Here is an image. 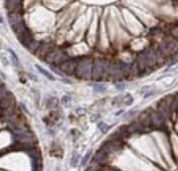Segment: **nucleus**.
Returning <instances> with one entry per match:
<instances>
[{
    "label": "nucleus",
    "mask_w": 178,
    "mask_h": 171,
    "mask_svg": "<svg viewBox=\"0 0 178 171\" xmlns=\"http://www.w3.org/2000/svg\"><path fill=\"white\" fill-rule=\"evenodd\" d=\"M94 60L90 56L79 58L75 76L81 80H92V69Z\"/></svg>",
    "instance_id": "obj_1"
},
{
    "label": "nucleus",
    "mask_w": 178,
    "mask_h": 171,
    "mask_svg": "<svg viewBox=\"0 0 178 171\" xmlns=\"http://www.w3.org/2000/svg\"><path fill=\"white\" fill-rule=\"evenodd\" d=\"M109 61L106 59H96L94 60L92 69V80L94 81H102L108 78Z\"/></svg>",
    "instance_id": "obj_2"
},
{
    "label": "nucleus",
    "mask_w": 178,
    "mask_h": 171,
    "mask_svg": "<svg viewBox=\"0 0 178 171\" xmlns=\"http://www.w3.org/2000/svg\"><path fill=\"white\" fill-rule=\"evenodd\" d=\"M70 57L67 53L64 51L60 49V48H55L50 53L47 55V57L45 58V61L49 64L50 66H60L62 63H64L66 60H68Z\"/></svg>",
    "instance_id": "obj_3"
},
{
    "label": "nucleus",
    "mask_w": 178,
    "mask_h": 171,
    "mask_svg": "<svg viewBox=\"0 0 178 171\" xmlns=\"http://www.w3.org/2000/svg\"><path fill=\"white\" fill-rule=\"evenodd\" d=\"M158 52L160 53L162 57H170L174 56L178 52V44L175 40H164L160 45Z\"/></svg>",
    "instance_id": "obj_4"
},
{
    "label": "nucleus",
    "mask_w": 178,
    "mask_h": 171,
    "mask_svg": "<svg viewBox=\"0 0 178 171\" xmlns=\"http://www.w3.org/2000/svg\"><path fill=\"white\" fill-rule=\"evenodd\" d=\"M78 60L79 59L77 58H69L68 60H66L64 63H62L60 66H58L56 68L62 75L72 76L75 74V71H76V68L78 65Z\"/></svg>",
    "instance_id": "obj_5"
},
{
    "label": "nucleus",
    "mask_w": 178,
    "mask_h": 171,
    "mask_svg": "<svg viewBox=\"0 0 178 171\" xmlns=\"http://www.w3.org/2000/svg\"><path fill=\"white\" fill-rule=\"evenodd\" d=\"M124 77L121 68V63L116 62H109V71H108V78H110L113 80H118Z\"/></svg>",
    "instance_id": "obj_6"
},
{
    "label": "nucleus",
    "mask_w": 178,
    "mask_h": 171,
    "mask_svg": "<svg viewBox=\"0 0 178 171\" xmlns=\"http://www.w3.org/2000/svg\"><path fill=\"white\" fill-rule=\"evenodd\" d=\"M166 119L167 118L158 110L152 111L151 115H150V126H153V127L163 126L166 122Z\"/></svg>",
    "instance_id": "obj_7"
},
{
    "label": "nucleus",
    "mask_w": 178,
    "mask_h": 171,
    "mask_svg": "<svg viewBox=\"0 0 178 171\" xmlns=\"http://www.w3.org/2000/svg\"><path fill=\"white\" fill-rule=\"evenodd\" d=\"M52 50H53V48H52V46L50 45V43H48V42H42V43H40L38 50L36 51V53H35V54L37 55V57L39 59L45 60V58L47 57V55H48Z\"/></svg>",
    "instance_id": "obj_8"
},
{
    "label": "nucleus",
    "mask_w": 178,
    "mask_h": 171,
    "mask_svg": "<svg viewBox=\"0 0 178 171\" xmlns=\"http://www.w3.org/2000/svg\"><path fill=\"white\" fill-rule=\"evenodd\" d=\"M14 97L13 95L10 93L6 94L4 97L0 98V107H1L2 110H8V109H11V107L13 106L14 105Z\"/></svg>",
    "instance_id": "obj_9"
},
{
    "label": "nucleus",
    "mask_w": 178,
    "mask_h": 171,
    "mask_svg": "<svg viewBox=\"0 0 178 171\" xmlns=\"http://www.w3.org/2000/svg\"><path fill=\"white\" fill-rule=\"evenodd\" d=\"M108 160H109V155L106 154L105 151H102L101 148L97 151L93 158V161L97 162L98 164H100L102 166H104L106 163L108 162Z\"/></svg>",
    "instance_id": "obj_10"
},
{
    "label": "nucleus",
    "mask_w": 178,
    "mask_h": 171,
    "mask_svg": "<svg viewBox=\"0 0 178 171\" xmlns=\"http://www.w3.org/2000/svg\"><path fill=\"white\" fill-rule=\"evenodd\" d=\"M5 6H6V9L10 13H12V12H18V10L21 7V2L16 1V0H14V1H6Z\"/></svg>",
    "instance_id": "obj_11"
},
{
    "label": "nucleus",
    "mask_w": 178,
    "mask_h": 171,
    "mask_svg": "<svg viewBox=\"0 0 178 171\" xmlns=\"http://www.w3.org/2000/svg\"><path fill=\"white\" fill-rule=\"evenodd\" d=\"M36 69L40 72V73L42 74V75H44L45 77L47 78V79H49L50 81H55V77L50 73V72H48L47 70H45L44 68H42V67H40V66H38V65H36Z\"/></svg>",
    "instance_id": "obj_12"
},
{
    "label": "nucleus",
    "mask_w": 178,
    "mask_h": 171,
    "mask_svg": "<svg viewBox=\"0 0 178 171\" xmlns=\"http://www.w3.org/2000/svg\"><path fill=\"white\" fill-rule=\"evenodd\" d=\"M93 87L94 91H96V93H104V91H106V86L102 83H96Z\"/></svg>",
    "instance_id": "obj_13"
},
{
    "label": "nucleus",
    "mask_w": 178,
    "mask_h": 171,
    "mask_svg": "<svg viewBox=\"0 0 178 171\" xmlns=\"http://www.w3.org/2000/svg\"><path fill=\"white\" fill-rule=\"evenodd\" d=\"M171 110L178 111V93H176L173 95V101L171 103Z\"/></svg>",
    "instance_id": "obj_14"
},
{
    "label": "nucleus",
    "mask_w": 178,
    "mask_h": 171,
    "mask_svg": "<svg viewBox=\"0 0 178 171\" xmlns=\"http://www.w3.org/2000/svg\"><path fill=\"white\" fill-rule=\"evenodd\" d=\"M58 99L55 98V97H52L48 99V103H47V106H48V107H50V109H54V107H56L58 106Z\"/></svg>",
    "instance_id": "obj_15"
},
{
    "label": "nucleus",
    "mask_w": 178,
    "mask_h": 171,
    "mask_svg": "<svg viewBox=\"0 0 178 171\" xmlns=\"http://www.w3.org/2000/svg\"><path fill=\"white\" fill-rule=\"evenodd\" d=\"M98 129H100V131L102 133H106L109 131V126L106 125V122H100L98 123Z\"/></svg>",
    "instance_id": "obj_16"
},
{
    "label": "nucleus",
    "mask_w": 178,
    "mask_h": 171,
    "mask_svg": "<svg viewBox=\"0 0 178 171\" xmlns=\"http://www.w3.org/2000/svg\"><path fill=\"white\" fill-rule=\"evenodd\" d=\"M9 52H10V54H11V60H12L13 64H14L15 66H17V67H18L19 65H20V62H19L18 57H17L16 54H15L13 51H11V50H10Z\"/></svg>",
    "instance_id": "obj_17"
},
{
    "label": "nucleus",
    "mask_w": 178,
    "mask_h": 171,
    "mask_svg": "<svg viewBox=\"0 0 178 171\" xmlns=\"http://www.w3.org/2000/svg\"><path fill=\"white\" fill-rule=\"evenodd\" d=\"M91 155H92V152L91 151H89L88 153H87L85 156H84V158L82 159V166H86L87 164H88V161L90 160V158H91Z\"/></svg>",
    "instance_id": "obj_18"
},
{
    "label": "nucleus",
    "mask_w": 178,
    "mask_h": 171,
    "mask_svg": "<svg viewBox=\"0 0 178 171\" xmlns=\"http://www.w3.org/2000/svg\"><path fill=\"white\" fill-rule=\"evenodd\" d=\"M79 158H80V157H79V155L77 153H74L72 158H71V165L76 166L78 164V162H79Z\"/></svg>",
    "instance_id": "obj_19"
},
{
    "label": "nucleus",
    "mask_w": 178,
    "mask_h": 171,
    "mask_svg": "<svg viewBox=\"0 0 178 171\" xmlns=\"http://www.w3.org/2000/svg\"><path fill=\"white\" fill-rule=\"evenodd\" d=\"M72 101V99H71L70 97H68V95H64V98L62 99V102L64 105H68V103Z\"/></svg>",
    "instance_id": "obj_20"
},
{
    "label": "nucleus",
    "mask_w": 178,
    "mask_h": 171,
    "mask_svg": "<svg viewBox=\"0 0 178 171\" xmlns=\"http://www.w3.org/2000/svg\"><path fill=\"white\" fill-rule=\"evenodd\" d=\"M116 87H117V91H124L125 86H124V84H122V83H117V84H116Z\"/></svg>",
    "instance_id": "obj_21"
},
{
    "label": "nucleus",
    "mask_w": 178,
    "mask_h": 171,
    "mask_svg": "<svg viewBox=\"0 0 178 171\" xmlns=\"http://www.w3.org/2000/svg\"><path fill=\"white\" fill-rule=\"evenodd\" d=\"M172 35H173V37L175 38L177 41H178V26L175 28V29H173L172 31Z\"/></svg>",
    "instance_id": "obj_22"
},
{
    "label": "nucleus",
    "mask_w": 178,
    "mask_h": 171,
    "mask_svg": "<svg viewBox=\"0 0 178 171\" xmlns=\"http://www.w3.org/2000/svg\"><path fill=\"white\" fill-rule=\"evenodd\" d=\"M84 110H82V109H78L77 111H78V113H84V111H83Z\"/></svg>",
    "instance_id": "obj_23"
},
{
    "label": "nucleus",
    "mask_w": 178,
    "mask_h": 171,
    "mask_svg": "<svg viewBox=\"0 0 178 171\" xmlns=\"http://www.w3.org/2000/svg\"><path fill=\"white\" fill-rule=\"evenodd\" d=\"M0 23H3V18H2V16H0Z\"/></svg>",
    "instance_id": "obj_24"
}]
</instances>
